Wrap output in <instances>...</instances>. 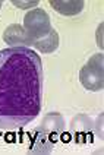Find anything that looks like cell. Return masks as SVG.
I'll list each match as a JSON object with an SVG mask.
<instances>
[{
	"label": "cell",
	"instance_id": "9",
	"mask_svg": "<svg viewBox=\"0 0 104 155\" xmlns=\"http://www.w3.org/2000/svg\"><path fill=\"white\" fill-rule=\"evenodd\" d=\"M59 45H60V37H59V32H57L54 28H52L50 32L45 35L44 38L34 41V45H32V47H35L40 53L52 54V53H54L57 48H59Z\"/></svg>",
	"mask_w": 104,
	"mask_h": 155
},
{
	"label": "cell",
	"instance_id": "4",
	"mask_svg": "<svg viewBox=\"0 0 104 155\" xmlns=\"http://www.w3.org/2000/svg\"><path fill=\"white\" fill-rule=\"evenodd\" d=\"M37 127L43 130L44 133H47L50 139L56 143L59 138H62V135H65V132H66V121L60 113L52 111L44 116L40 126H37Z\"/></svg>",
	"mask_w": 104,
	"mask_h": 155
},
{
	"label": "cell",
	"instance_id": "8",
	"mask_svg": "<svg viewBox=\"0 0 104 155\" xmlns=\"http://www.w3.org/2000/svg\"><path fill=\"white\" fill-rule=\"evenodd\" d=\"M52 6L57 13L65 16H75L84 10V2L82 0H52Z\"/></svg>",
	"mask_w": 104,
	"mask_h": 155
},
{
	"label": "cell",
	"instance_id": "6",
	"mask_svg": "<svg viewBox=\"0 0 104 155\" xmlns=\"http://www.w3.org/2000/svg\"><path fill=\"white\" fill-rule=\"evenodd\" d=\"M26 136H28V154L45 155L53 151L54 142L50 139L47 133H44L38 127H35L32 132H29Z\"/></svg>",
	"mask_w": 104,
	"mask_h": 155
},
{
	"label": "cell",
	"instance_id": "1",
	"mask_svg": "<svg viewBox=\"0 0 104 155\" xmlns=\"http://www.w3.org/2000/svg\"><path fill=\"white\" fill-rule=\"evenodd\" d=\"M43 64L31 48L0 50V129H22L41 111Z\"/></svg>",
	"mask_w": 104,
	"mask_h": 155
},
{
	"label": "cell",
	"instance_id": "7",
	"mask_svg": "<svg viewBox=\"0 0 104 155\" xmlns=\"http://www.w3.org/2000/svg\"><path fill=\"white\" fill-rule=\"evenodd\" d=\"M3 41L12 48H18V47L29 48V47L34 45V40L26 34V31L21 24L9 25L3 32Z\"/></svg>",
	"mask_w": 104,
	"mask_h": 155
},
{
	"label": "cell",
	"instance_id": "3",
	"mask_svg": "<svg viewBox=\"0 0 104 155\" xmlns=\"http://www.w3.org/2000/svg\"><path fill=\"white\" fill-rule=\"evenodd\" d=\"M70 139H73L78 145H85L94 142L96 130H94V120L87 114L75 116L69 126Z\"/></svg>",
	"mask_w": 104,
	"mask_h": 155
},
{
	"label": "cell",
	"instance_id": "10",
	"mask_svg": "<svg viewBox=\"0 0 104 155\" xmlns=\"http://www.w3.org/2000/svg\"><path fill=\"white\" fill-rule=\"evenodd\" d=\"M12 5L13 6H16L19 9H29V8H37L38 5H40V2L38 0H31V2H19V0H12Z\"/></svg>",
	"mask_w": 104,
	"mask_h": 155
},
{
	"label": "cell",
	"instance_id": "2",
	"mask_svg": "<svg viewBox=\"0 0 104 155\" xmlns=\"http://www.w3.org/2000/svg\"><path fill=\"white\" fill-rule=\"evenodd\" d=\"M24 29L34 41L41 40L50 32L52 29V22L47 12L44 9L35 8L31 9L25 16H24Z\"/></svg>",
	"mask_w": 104,
	"mask_h": 155
},
{
	"label": "cell",
	"instance_id": "12",
	"mask_svg": "<svg viewBox=\"0 0 104 155\" xmlns=\"http://www.w3.org/2000/svg\"><path fill=\"white\" fill-rule=\"evenodd\" d=\"M2 5H3V2H2V0H0V9H2Z\"/></svg>",
	"mask_w": 104,
	"mask_h": 155
},
{
	"label": "cell",
	"instance_id": "5",
	"mask_svg": "<svg viewBox=\"0 0 104 155\" xmlns=\"http://www.w3.org/2000/svg\"><path fill=\"white\" fill-rule=\"evenodd\" d=\"M79 82L87 91L98 92L104 86V69L87 63L79 70Z\"/></svg>",
	"mask_w": 104,
	"mask_h": 155
},
{
	"label": "cell",
	"instance_id": "11",
	"mask_svg": "<svg viewBox=\"0 0 104 155\" xmlns=\"http://www.w3.org/2000/svg\"><path fill=\"white\" fill-rule=\"evenodd\" d=\"M101 35H103V24H100V26H98V32H97V38H98V47H100V48H103V47H104Z\"/></svg>",
	"mask_w": 104,
	"mask_h": 155
}]
</instances>
